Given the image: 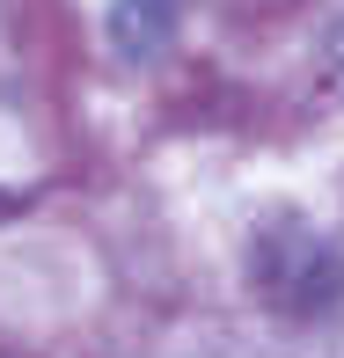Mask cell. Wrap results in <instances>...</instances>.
Masks as SVG:
<instances>
[{
    "label": "cell",
    "mask_w": 344,
    "mask_h": 358,
    "mask_svg": "<svg viewBox=\"0 0 344 358\" xmlns=\"http://www.w3.org/2000/svg\"><path fill=\"white\" fill-rule=\"evenodd\" d=\"M161 29H169V0H118L110 8V37L125 59H146L161 44Z\"/></svg>",
    "instance_id": "cell-1"
},
{
    "label": "cell",
    "mask_w": 344,
    "mask_h": 358,
    "mask_svg": "<svg viewBox=\"0 0 344 358\" xmlns=\"http://www.w3.org/2000/svg\"><path fill=\"white\" fill-rule=\"evenodd\" d=\"M337 73H344V29H337Z\"/></svg>",
    "instance_id": "cell-2"
}]
</instances>
